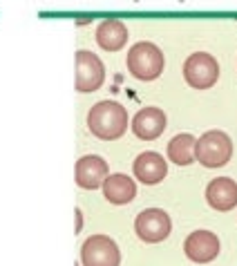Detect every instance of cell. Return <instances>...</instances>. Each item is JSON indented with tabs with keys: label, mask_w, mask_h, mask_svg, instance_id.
I'll return each mask as SVG.
<instances>
[{
	"label": "cell",
	"mask_w": 237,
	"mask_h": 266,
	"mask_svg": "<svg viewBox=\"0 0 237 266\" xmlns=\"http://www.w3.org/2000/svg\"><path fill=\"white\" fill-rule=\"evenodd\" d=\"M127 127H130V116L119 101L105 98L94 103L87 112V130L101 141L121 139Z\"/></svg>",
	"instance_id": "6da1fadb"
},
{
	"label": "cell",
	"mask_w": 237,
	"mask_h": 266,
	"mask_svg": "<svg viewBox=\"0 0 237 266\" xmlns=\"http://www.w3.org/2000/svg\"><path fill=\"white\" fill-rule=\"evenodd\" d=\"M126 67L139 81H157L166 70V56L155 43L139 41L130 47L126 56Z\"/></svg>",
	"instance_id": "7a4b0ae2"
},
{
	"label": "cell",
	"mask_w": 237,
	"mask_h": 266,
	"mask_svg": "<svg viewBox=\"0 0 237 266\" xmlns=\"http://www.w3.org/2000/svg\"><path fill=\"white\" fill-rule=\"evenodd\" d=\"M233 159V141L221 130L204 132L195 143V161L204 168H221Z\"/></svg>",
	"instance_id": "3957f363"
},
{
	"label": "cell",
	"mask_w": 237,
	"mask_h": 266,
	"mask_svg": "<svg viewBox=\"0 0 237 266\" xmlns=\"http://www.w3.org/2000/svg\"><path fill=\"white\" fill-rule=\"evenodd\" d=\"M105 83L103 61L90 49H79L74 56V90L81 94H92Z\"/></svg>",
	"instance_id": "277c9868"
},
{
	"label": "cell",
	"mask_w": 237,
	"mask_h": 266,
	"mask_svg": "<svg viewBox=\"0 0 237 266\" xmlns=\"http://www.w3.org/2000/svg\"><path fill=\"white\" fill-rule=\"evenodd\" d=\"M184 81L192 90H210L220 81V63L208 52H195L184 61Z\"/></svg>",
	"instance_id": "5b68a950"
},
{
	"label": "cell",
	"mask_w": 237,
	"mask_h": 266,
	"mask_svg": "<svg viewBox=\"0 0 237 266\" xmlns=\"http://www.w3.org/2000/svg\"><path fill=\"white\" fill-rule=\"evenodd\" d=\"M83 266H121V249L119 244L103 233H94L81 244Z\"/></svg>",
	"instance_id": "8992f818"
},
{
	"label": "cell",
	"mask_w": 237,
	"mask_h": 266,
	"mask_svg": "<svg viewBox=\"0 0 237 266\" xmlns=\"http://www.w3.org/2000/svg\"><path fill=\"white\" fill-rule=\"evenodd\" d=\"M134 233L145 244H159L170 237L173 219L163 208H145L134 219Z\"/></svg>",
	"instance_id": "52a82bcc"
},
{
	"label": "cell",
	"mask_w": 237,
	"mask_h": 266,
	"mask_svg": "<svg viewBox=\"0 0 237 266\" xmlns=\"http://www.w3.org/2000/svg\"><path fill=\"white\" fill-rule=\"evenodd\" d=\"M168 125V116L161 108H155V105H148V108H141L137 114L132 116L130 121V130L137 139L141 141H155L163 134Z\"/></svg>",
	"instance_id": "ba28073f"
},
{
	"label": "cell",
	"mask_w": 237,
	"mask_h": 266,
	"mask_svg": "<svg viewBox=\"0 0 237 266\" xmlns=\"http://www.w3.org/2000/svg\"><path fill=\"white\" fill-rule=\"evenodd\" d=\"M221 250L220 237L213 231H192L184 242V253L186 257L195 264H208L217 260Z\"/></svg>",
	"instance_id": "9c48e42d"
},
{
	"label": "cell",
	"mask_w": 237,
	"mask_h": 266,
	"mask_svg": "<svg viewBox=\"0 0 237 266\" xmlns=\"http://www.w3.org/2000/svg\"><path fill=\"white\" fill-rule=\"evenodd\" d=\"M110 174V166L103 156L98 155H85L81 156L74 166V181L83 190H96Z\"/></svg>",
	"instance_id": "30bf717a"
},
{
	"label": "cell",
	"mask_w": 237,
	"mask_h": 266,
	"mask_svg": "<svg viewBox=\"0 0 237 266\" xmlns=\"http://www.w3.org/2000/svg\"><path fill=\"white\" fill-rule=\"evenodd\" d=\"M132 174L134 179L141 181L145 186H157L166 179L168 174V161L166 156L159 155L155 150L141 152L137 159L132 161Z\"/></svg>",
	"instance_id": "8fae6325"
},
{
	"label": "cell",
	"mask_w": 237,
	"mask_h": 266,
	"mask_svg": "<svg viewBox=\"0 0 237 266\" xmlns=\"http://www.w3.org/2000/svg\"><path fill=\"white\" fill-rule=\"evenodd\" d=\"M94 38H96V45L103 49V52H121L123 47L127 45V38H130V31H127V25L123 23L121 18H105L96 25V31H94Z\"/></svg>",
	"instance_id": "7c38bea8"
},
{
	"label": "cell",
	"mask_w": 237,
	"mask_h": 266,
	"mask_svg": "<svg viewBox=\"0 0 237 266\" xmlns=\"http://www.w3.org/2000/svg\"><path fill=\"white\" fill-rule=\"evenodd\" d=\"M206 202L217 213H228L237 206V181L231 177H215L206 186Z\"/></svg>",
	"instance_id": "4fadbf2b"
},
{
	"label": "cell",
	"mask_w": 237,
	"mask_h": 266,
	"mask_svg": "<svg viewBox=\"0 0 237 266\" xmlns=\"http://www.w3.org/2000/svg\"><path fill=\"white\" fill-rule=\"evenodd\" d=\"M103 197L114 206H126V203H132L134 197H137V179L127 177L123 172H112L105 177L103 186Z\"/></svg>",
	"instance_id": "5bb4252c"
},
{
	"label": "cell",
	"mask_w": 237,
	"mask_h": 266,
	"mask_svg": "<svg viewBox=\"0 0 237 266\" xmlns=\"http://www.w3.org/2000/svg\"><path fill=\"white\" fill-rule=\"evenodd\" d=\"M195 143H197V139L188 132H181L177 137H173L166 148L168 161L177 163V166H190V163H195Z\"/></svg>",
	"instance_id": "9a60e30c"
},
{
	"label": "cell",
	"mask_w": 237,
	"mask_h": 266,
	"mask_svg": "<svg viewBox=\"0 0 237 266\" xmlns=\"http://www.w3.org/2000/svg\"><path fill=\"white\" fill-rule=\"evenodd\" d=\"M81 226H83V213L81 208H76V233L81 231Z\"/></svg>",
	"instance_id": "2e32d148"
}]
</instances>
